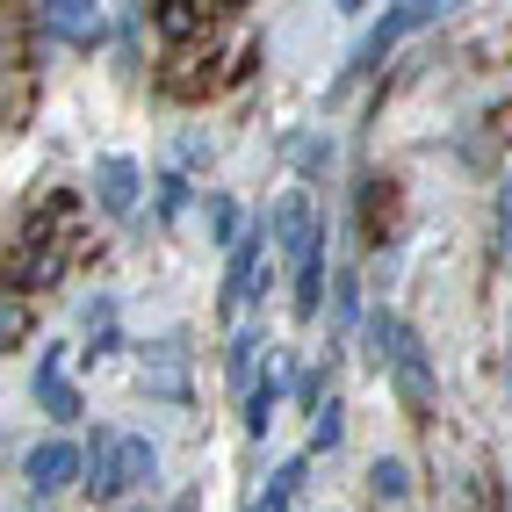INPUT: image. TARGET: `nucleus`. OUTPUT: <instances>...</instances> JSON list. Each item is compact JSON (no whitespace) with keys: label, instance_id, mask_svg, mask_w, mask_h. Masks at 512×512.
I'll list each match as a JSON object with an SVG mask.
<instances>
[{"label":"nucleus","instance_id":"obj_1","mask_svg":"<svg viewBox=\"0 0 512 512\" xmlns=\"http://www.w3.org/2000/svg\"><path fill=\"white\" fill-rule=\"evenodd\" d=\"M159 476V448L145 433H94V448H80V491L87 505H116L130 491H145Z\"/></svg>","mask_w":512,"mask_h":512},{"label":"nucleus","instance_id":"obj_2","mask_svg":"<svg viewBox=\"0 0 512 512\" xmlns=\"http://www.w3.org/2000/svg\"><path fill=\"white\" fill-rule=\"evenodd\" d=\"M368 354H375V368H390L404 412L426 419V412H433V361H426V339L404 325L397 311H375V318H368Z\"/></svg>","mask_w":512,"mask_h":512},{"label":"nucleus","instance_id":"obj_3","mask_svg":"<svg viewBox=\"0 0 512 512\" xmlns=\"http://www.w3.org/2000/svg\"><path fill=\"white\" fill-rule=\"evenodd\" d=\"M224 253H231V260H224V289H217V303H224V318H238V311H246V303H253L267 282H275V267H267V224H260V217H246Z\"/></svg>","mask_w":512,"mask_h":512},{"label":"nucleus","instance_id":"obj_4","mask_svg":"<svg viewBox=\"0 0 512 512\" xmlns=\"http://www.w3.org/2000/svg\"><path fill=\"white\" fill-rule=\"evenodd\" d=\"M22 484H29V498H58V491H73V484H80V440H65V433L37 440V448L22 455Z\"/></svg>","mask_w":512,"mask_h":512},{"label":"nucleus","instance_id":"obj_5","mask_svg":"<svg viewBox=\"0 0 512 512\" xmlns=\"http://www.w3.org/2000/svg\"><path fill=\"white\" fill-rule=\"evenodd\" d=\"M260 224H267V246H275V253H282L289 267H296L303 253H311V238L325 231V224H318V210H311V195H303V188H289V195H282V202H275V210H267Z\"/></svg>","mask_w":512,"mask_h":512},{"label":"nucleus","instance_id":"obj_6","mask_svg":"<svg viewBox=\"0 0 512 512\" xmlns=\"http://www.w3.org/2000/svg\"><path fill=\"white\" fill-rule=\"evenodd\" d=\"M138 188H145V166L130 159V152H101L94 159V202L109 217H130L138 210Z\"/></svg>","mask_w":512,"mask_h":512},{"label":"nucleus","instance_id":"obj_7","mask_svg":"<svg viewBox=\"0 0 512 512\" xmlns=\"http://www.w3.org/2000/svg\"><path fill=\"white\" fill-rule=\"evenodd\" d=\"M37 22L51 29V37L80 44V51H94L101 37H109V15H101L94 0H44V8H37Z\"/></svg>","mask_w":512,"mask_h":512},{"label":"nucleus","instance_id":"obj_8","mask_svg":"<svg viewBox=\"0 0 512 512\" xmlns=\"http://www.w3.org/2000/svg\"><path fill=\"white\" fill-rule=\"evenodd\" d=\"M426 22H440V8H433V0H404V8H390L383 22L368 29V44L354 51V73H368V65L383 58V51H390L397 37H412V29H426Z\"/></svg>","mask_w":512,"mask_h":512},{"label":"nucleus","instance_id":"obj_9","mask_svg":"<svg viewBox=\"0 0 512 512\" xmlns=\"http://www.w3.org/2000/svg\"><path fill=\"white\" fill-rule=\"evenodd\" d=\"M29 390H37V404H44V412H51L58 426H73V419L87 412V404H80V390L65 383V347H51V354L37 361V375H29Z\"/></svg>","mask_w":512,"mask_h":512},{"label":"nucleus","instance_id":"obj_10","mask_svg":"<svg viewBox=\"0 0 512 512\" xmlns=\"http://www.w3.org/2000/svg\"><path fill=\"white\" fill-rule=\"evenodd\" d=\"M289 311L303 325H318V311H325V231L311 238V253L296 260V303H289Z\"/></svg>","mask_w":512,"mask_h":512},{"label":"nucleus","instance_id":"obj_11","mask_svg":"<svg viewBox=\"0 0 512 512\" xmlns=\"http://www.w3.org/2000/svg\"><path fill=\"white\" fill-rule=\"evenodd\" d=\"M282 375H289V354H275V361H267V383H253V390H246V433H253V440H267V426H275Z\"/></svg>","mask_w":512,"mask_h":512},{"label":"nucleus","instance_id":"obj_12","mask_svg":"<svg viewBox=\"0 0 512 512\" xmlns=\"http://www.w3.org/2000/svg\"><path fill=\"white\" fill-rule=\"evenodd\" d=\"M159 37H202V29H217V8H202V0H166V8H152Z\"/></svg>","mask_w":512,"mask_h":512},{"label":"nucleus","instance_id":"obj_13","mask_svg":"<svg viewBox=\"0 0 512 512\" xmlns=\"http://www.w3.org/2000/svg\"><path fill=\"white\" fill-rule=\"evenodd\" d=\"M29 332H37V296H22V289H0V354H15Z\"/></svg>","mask_w":512,"mask_h":512},{"label":"nucleus","instance_id":"obj_14","mask_svg":"<svg viewBox=\"0 0 512 512\" xmlns=\"http://www.w3.org/2000/svg\"><path fill=\"white\" fill-rule=\"evenodd\" d=\"M361 332V275L339 267L332 275V339H354Z\"/></svg>","mask_w":512,"mask_h":512},{"label":"nucleus","instance_id":"obj_15","mask_svg":"<svg viewBox=\"0 0 512 512\" xmlns=\"http://www.w3.org/2000/svg\"><path fill=\"white\" fill-rule=\"evenodd\" d=\"M368 491H375V505H404V498H412V469H404L397 455H375Z\"/></svg>","mask_w":512,"mask_h":512},{"label":"nucleus","instance_id":"obj_16","mask_svg":"<svg viewBox=\"0 0 512 512\" xmlns=\"http://www.w3.org/2000/svg\"><path fill=\"white\" fill-rule=\"evenodd\" d=\"M339 440H347V404H339V397H325L318 412H311V455H332Z\"/></svg>","mask_w":512,"mask_h":512},{"label":"nucleus","instance_id":"obj_17","mask_svg":"<svg viewBox=\"0 0 512 512\" xmlns=\"http://www.w3.org/2000/svg\"><path fill=\"white\" fill-rule=\"evenodd\" d=\"M260 347H267V332H260V325H246V332L231 339V368H224V375H231V390H253V361H260Z\"/></svg>","mask_w":512,"mask_h":512},{"label":"nucleus","instance_id":"obj_18","mask_svg":"<svg viewBox=\"0 0 512 512\" xmlns=\"http://www.w3.org/2000/svg\"><path fill=\"white\" fill-rule=\"evenodd\" d=\"M188 210V174H159V217H181Z\"/></svg>","mask_w":512,"mask_h":512},{"label":"nucleus","instance_id":"obj_19","mask_svg":"<svg viewBox=\"0 0 512 512\" xmlns=\"http://www.w3.org/2000/svg\"><path fill=\"white\" fill-rule=\"evenodd\" d=\"M210 238H217V246H231V238H238V210H231L224 195H210Z\"/></svg>","mask_w":512,"mask_h":512},{"label":"nucleus","instance_id":"obj_20","mask_svg":"<svg viewBox=\"0 0 512 512\" xmlns=\"http://www.w3.org/2000/svg\"><path fill=\"white\" fill-rule=\"evenodd\" d=\"M174 512H195V498H174Z\"/></svg>","mask_w":512,"mask_h":512},{"label":"nucleus","instance_id":"obj_21","mask_svg":"<svg viewBox=\"0 0 512 512\" xmlns=\"http://www.w3.org/2000/svg\"><path fill=\"white\" fill-rule=\"evenodd\" d=\"M145 512H152V505H145Z\"/></svg>","mask_w":512,"mask_h":512},{"label":"nucleus","instance_id":"obj_22","mask_svg":"<svg viewBox=\"0 0 512 512\" xmlns=\"http://www.w3.org/2000/svg\"><path fill=\"white\" fill-rule=\"evenodd\" d=\"M246 512H253V505H246Z\"/></svg>","mask_w":512,"mask_h":512}]
</instances>
